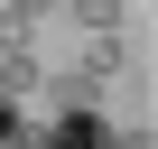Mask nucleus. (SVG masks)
<instances>
[{"label":"nucleus","mask_w":158,"mask_h":149,"mask_svg":"<svg viewBox=\"0 0 158 149\" xmlns=\"http://www.w3.org/2000/svg\"><path fill=\"white\" fill-rule=\"evenodd\" d=\"M65 10V0H0V47H37V28Z\"/></svg>","instance_id":"obj_2"},{"label":"nucleus","mask_w":158,"mask_h":149,"mask_svg":"<svg viewBox=\"0 0 158 149\" xmlns=\"http://www.w3.org/2000/svg\"><path fill=\"white\" fill-rule=\"evenodd\" d=\"M121 65H130V56H121V37H93V47H84V74H93V84H112Z\"/></svg>","instance_id":"obj_5"},{"label":"nucleus","mask_w":158,"mask_h":149,"mask_svg":"<svg viewBox=\"0 0 158 149\" xmlns=\"http://www.w3.org/2000/svg\"><path fill=\"white\" fill-rule=\"evenodd\" d=\"M47 84V65H37V47H0V93H10V103H28Z\"/></svg>","instance_id":"obj_3"},{"label":"nucleus","mask_w":158,"mask_h":149,"mask_svg":"<svg viewBox=\"0 0 158 149\" xmlns=\"http://www.w3.org/2000/svg\"><path fill=\"white\" fill-rule=\"evenodd\" d=\"M112 149H158V130L139 121V130H112Z\"/></svg>","instance_id":"obj_6"},{"label":"nucleus","mask_w":158,"mask_h":149,"mask_svg":"<svg viewBox=\"0 0 158 149\" xmlns=\"http://www.w3.org/2000/svg\"><path fill=\"white\" fill-rule=\"evenodd\" d=\"M10 149H37V140H10Z\"/></svg>","instance_id":"obj_8"},{"label":"nucleus","mask_w":158,"mask_h":149,"mask_svg":"<svg viewBox=\"0 0 158 149\" xmlns=\"http://www.w3.org/2000/svg\"><path fill=\"white\" fill-rule=\"evenodd\" d=\"M121 10H130V0H65V19L84 37H121Z\"/></svg>","instance_id":"obj_4"},{"label":"nucleus","mask_w":158,"mask_h":149,"mask_svg":"<svg viewBox=\"0 0 158 149\" xmlns=\"http://www.w3.org/2000/svg\"><path fill=\"white\" fill-rule=\"evenodd\" d=\"M10 140H19V103L0 93V149H10Z\"/></svg>","instance_id":"obj_7"},{"label":"nucleus","mask_w":158,"mask_h":149,"mask_svg":"<svg viewBox=\"0 0 158 149\" xmlns=\"http://www.w3.org/2000/svg\"><path fill=\"white\" fill-rule=\"evenodd\" d=\"M37 149H112V121H102L93 103H74V112H56V121L37 130Z\"/></svg>","instance_id":"obj_1"}]
</instances>
